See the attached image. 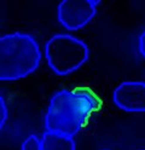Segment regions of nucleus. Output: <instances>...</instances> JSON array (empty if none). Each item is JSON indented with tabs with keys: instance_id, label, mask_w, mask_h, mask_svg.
I'll return each mask as SVG.
<instances>
[{
	"instance_id": "1",
	"label": "nucleus",
	"mask_w": 145,
	"mask_h": 150,
	"mask_svg": "<svg viewBox=\"0 0 145 150\" xmlns=\"http://www.w3.org/2000/svg\"><path fill=\"white\" fill-rule=\"evenodd\" d=\"M99 99L87 88L61 90L48 102L45 114L46 131L74 137L99 108Z\"/></svg>"
},
{
	"instance_id": "2",
	"label": "nucleus",
	"mask_w": 145,
	"mask_h": 150,
	"mask_svg": "<svg viewBox=\"0 0 145 150\" xmlns=\"http://www.w3.org/2000/svg\"><path fill=\"white\" fill-rule=\"evenodd\" d=\"M41 62V51L34 36L15 32L0 36V80L16 81L34 73Z\"/></svg>"
},
{
	"instance_id": "3",
	"label": "nucleus",
	"mask_w": 145,
	"mask_h": 150,
	"mask_svg": "<svg viewBox=\"0 0 145 150\" xmlns=\"http://www.w3.org/2000/svg\"><path fill=\"white\" fill-rule=\"evenodd\" d=\"M86 42L71 34H54L45 45V58L50 69L59 76L73 74L88 61Z\"/></svg>"
},
{
	"instance_id": "4",
	"label": "nucleus",
	"mask_w": 145,
	"mask_h": 150,
	"mask_svg": "<svg viewBox=\"0 0 145 150\" xmlns=\"http://www.w3.org/2000/svg\"><path fill=\"white\" fill-rule=\"evenodd\" d=\"M99 4V0H63L57 7L58 22L66 30H79L94 18Z\"/></svg>"
},
{
	"instance_id": "5",
	"label": "nucleus",
	"mask_w": 145,
	"mask_h": 150,
	"mask_svg": "<svg viewBox=\"0 0 145 150\" xmlns=\"http://www.w3.org/2000/svg\"><path fill=\"white\" fill-rule=\"evenodd\" d=\"M114 104L127 112H145V82L123 81L112 93Z\"/></svg>"
},
{
	"instance_id": "6",
	"label": "nucleus",
	"mask_w": 145,
	"mask_h": 150,
	"mask_svg": "<svg viewBox=\"0 0 145 150\" xmlns=\"http://www.w3.org/2000/svg\"><path fill=\"white\" fill-rule=\"evenodd\" d=\"M42 150H76V144L73 137L56 132H46L41 136Z\"/></svg>"
},
{
	"instance_id": "7",
	"label": "nucleus",
	"mask_w": 145,
	"mask_h": 150,
	"mask_svg": "<svg viewBox=\"0 0 145 150\" xmlns=\"http://www.w3.org/2000/svg\"><path fill=\"white\" fill-rule=\"evenodd\" d=\"M21 150H42L41 146V138L35 134L28 136L21 145Z\"/></svg>"
},
{
	"instance_id": "8",
	"label": "nucleus",
	"mask_w": 145,
	"mask_h": 150,
	"mask_svg": "<svg viewBox=\"0 0 145 150\" xmlns=\"http://www.w3.org/2000/svg\"><path fill=\"white\" fill-rule=\"evenodd\" d=\"M7 105H6V102L4 99L3 96H0V127H4L6 121H7Z\"/></svg>"
},
{
	"instance_id": "9",
	"label": "nucleus",
	"mask_w": 145,
	"mask_h": 150,
	"mask_svg": "<svg viewBox=\"0 0 145 150\" xmlns=\"http://www.w3.org/2000/svg\"><path fill=\"white\" fill-rule=\"evenodd\" d=\"M138 50L139 53L143 56V58L145 59V30L140 34L139 40H138Z\"/></svg>"
},
{
	"instance_id": "10",
	"label": "nucleus",
	"mask_w": 145,
	"mask_h": 150,
	"mask_svg": "<svg viewBox=\"0 0 145 150\" xmlns=\"http://www.w3.org/2000/svg\"><path fill=\"white\" fill-rule=\"evenodd\" d=\"M102 150H110V149H102ZM138 150H145V149H138Z\"/></svg>"
}]
</instances>
